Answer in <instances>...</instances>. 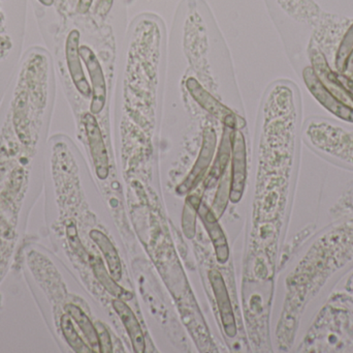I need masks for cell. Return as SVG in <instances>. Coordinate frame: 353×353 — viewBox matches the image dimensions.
Returning a JSON list of instances; mask_svg holds the SVG:
<instances>
[{"mask_svg":"<svg viewBox=\"0 0 353 353\" xmlns=\"http://www.w3.org/2000/svg\"><path fill=\"white\" fill-rule=\"evenodd\" d=\"M232 174H230V199L236 203L242 198L246 184V146L244 136L240 131L232 133Z\"/></svg>","mask_w":353,"mask_h":353,"instance_id":"3","label":"cell"},{"mask_svg":"<svg viewBox=\"0 0 353 353\" xmlns=\"http://www.w3.org/2000/svg\"><path fill=\"white\" fill-rule=\"evenodd\" d=\"M91 4H92V0H79L78 10L81 14H85L88 12L90 8Z\"/></svg>","mask_w":353,"mask_h":353,"instance_id":"22","label":"cell"},{"mask_svg":"<svg viewBox=\"0 0 353 353\" xmlns=\"http://www.w3.org/2000/svg\"><path fill=\"white\" fill-rule=\"evenodd\" d=\"M341 74L350 77L353 75V48L352 51H350V55H348L347 60H346L345 66H344Z\"/></svg>","mask_w":353,"mask_h":353,"instance_id":"21","label":"cell"},{"mask_svg":"<svg viewBox=\"0 0 353 353\" xmlns=\"http://www.w3.org/2000/svg\"><path fill=\"white\" fill-rule=\"evenodd\" d=\"M80 55L83 61L86 64L87 70L90 76L91 84H92L91 113L99 114L105 107V99H107V87H105L103 68H101V64H99L94 52L87 46L80 47Z\"/></svg>","mask_w":353,"mask_h":353,"instance_id":"6","label":"cell"},{"mask_svg":"<svg viewBox=\"0 0 353 353\" xmlns=\"http://www.w3.org/2000/svg\"><path fill=\"white\" fill-rule=\"evenodd\" d=\"M304 80L307 87L311 91L315 99L330 112L346 120L353 122V108L347 104L343 103L341 99H338L319 78V75L315 73L312 68H307L304 70Z\"/></svg>","mask_w":353,"mask_h":353,"instance_id":"2","label":"cell"},{"mask_svg":"<svg viewBox=\"0 0 353 353\" xmlns=\"http://www.w3.org/2000/svg\"><path fill=\"white\" fill-rule=\"evenodd\" d=\"M199 204H201V199L196 196H189L185 203L182 227L185 236L188 238H194L195 220H196V215L199 213Z\"/></svg>","mask_w":353,"mask_h":353,"instance_id":"15","label":"cell"},{"mask_svg":"<svg viewBox=\"0 0 353 353\" xmlns=\"http://www.w3.org/2000/svg\"><path fill=\"white\" fill-rule=\"evenodd\" d=\"M80 33L78 30H72L66 39L65 57L68 64V72L72 77L74 86L78 89L79 93L85 97H89L92 95V89L85 77L83 70L82 62H81Z\"/></svg>","mask_w":353,"mask_h":353,"instance_id":"8","label":"cell"},{"mask_svg":"<svg viewBox=\"0 0 353 353\" xmlns=\"http://www.w3.org/2000/svg\"><path fill=\"white\" fill-rule=\"evenodd\" d=\"M91 265H92L93 271H94L95 276H97L99 281L101 282V285L105 288L108 292L112 296H116L117 298H122L128 296V292L116 283V280L112 277L111 274L107 271L103 261L99 257H91Z\"/></svg>","mask_w":353,"mask_h":353,"instance_id":"14","label":"cell"},{"mask_svg":"<svg viewBox=\"0 0 353 353\" xmlns=\"http://www.w3.org/2000/svg\"><path fill=\"white\" fill-rule=\"evenodd\" d=\"M112 4V0H101V12H107L109 10L110 6Z\"/></svg>","mask_w":353,"mask_h":353,"instance_id":"23","label":"cell"},{"mask_svg":"<svg viewBox=\"0 0 353 353\" xmlns=\"http://www.w3.org/2000/svg\"><path fill=\"white\" fill-rule=\"evenodd\" d=\"M313 66L323 84L343 103L352 102L353 104V81L350 76L336 74L329 68L327 59L321 53H314L312 56ZM348 105V104H347Z\"/></svg>","mask_w":353,"mask_h":353,"instance_id":"4","label":"cell"},{"mask_svg":"<svg viewBox=\"0 0 353 353\" xmlns=\"http://www.w3.org/2000/svg\"><path fill=\"white\" fill-rule=\"evenodd\" d=\"M230 130H232V128H230ZM230 130V128H228L224 131L223 138H222L221 145H220L217 161H216L213 171H212L211 180H213V178L217 180V178L225 171L228 158H230V149H232V133Z\"/></svg>","mask_w":353,"mask_h":353,"instance_id":"16","label":"cell"},{"mask_svg":"<svg viewBox=\"0 0 353 353\" xmlns=\"http://www.w3.org/2000/svg\"><path fill=\"white\" fill-rule=\"evenodd\" d=\"M66 312L78 323L79 327L84 334L87 341L90 344L91 348H93L94 352H101L97 327L91 323L90 319L87 317V315H85V313L79 307L74 306V305L66 306Z\"/></svg>","mask_w":353,"mask_h":353,"instance_id":"13","label":"cell"},{"mask_svg":"<svg viewBox=\"0 0 353 353\" xmlns=\"http://www.w3.org/2000/svg\"><path fill=\"white\" fill-rule=\"evenodd\" d=\"M39 1L41 2L43 6H50L53 4L54 0H39Z\"/></svg>","mask_w":353,"mask_h":353,"instance_id":"25","label":"cell"},{"mask_svg":"<svg viewBox=\"0 0 353 353\" xmlns=\"http://www.w3.org/2000/svg\"><path fill=\"white\" fill-rule=\"evenodd\" d=\"M216 149V134L215 131L212 128H208L203 133V145H201V153L197 157L196 162L193 166L192 170L188 174L184 182L176 189L179 194L183 195L190 192L194 188L209 168L214 153Z\"/></svg>","mask_w":353,"mask_h":353,"instance_id":"7","label":"cell"},{"mask_svg":"<svg viewBox=\"0 0 353 353\" xmlns=\"http://www.w3.org/2000/svg\"><path fill=\"white\" fill-rule=\"evenodd\" d=\"M353 48V24L348 29L346 35H344L341 44H340L339 50H338L337 57H336V68L339 70L341 74L343 70L344 66H345L346 60H347L348 55Z\"/></svg>","mask_w":353,"mask_h":353,"instance_id":"19","label":"cell"},{"mask_svg":"<svg viewBox=\"0 0 353 353\" xmlns=\"http://www.w3.org/2000/svg\"><path fill=\"white\" fill-rule=\"evenodd\" d=\"M209 279L211 282L214 296H215L216 303H217L222 327H223L228 337L234 338L236 335V318H234L232 303H230L228 289H226L225 282H224L221 274L216 269L210 271Z\"/></svg>","mask_w":353,"mask_h":353,"instance_id":"9","label":"cell"},{"mask_svg":"<svg viewBox=\"0 0 353 353\" xmlns=\"http://www.w3.org/2000/svg\"><path fill=\"white\" fill-rule=\"evenodd\" d=\"M350 77H352V80L353 81V75H352V76H350Z\"/></svg>","mask_w":353,"mask_h":353,"instance_id":"26","label":"cell"},{"mask_svg":"<svg viewBox=\"0 0 353 353\" xmlns=\"http://www.w3.org/2000/svg\"><path fill=\"white\" fill-rule=\"evenodd\" d=\"M197 213L201 217L203 226H205L208 234L211 238L212 244H213L214 249H215L218 263L224 265L230 257V250H228L225 234H224L223 230L221 229L219 223H218L217 217L214 215L212 209H210L205 203L201 202L199 204V213Z\"/></svg>","mask_w":353,"mask_h":353,"instance_id":"10","label":"cell"},{"mask_svg":"<svg viewBox=\"0 0 353 353\" xmlns=\"http://www.w3.org/2000/svg\"><path fill=\"white\" fill-rule=\"evenodd\" d=\"M61 327L66 341H68V343L70 344V347L74 352L79 353L91 352L90 348H88V346L83 342V340L81 339L80 336L78 335L76 330H74V325H72V321H70V315H63L61 317Z\"/></svg>","mask_w":353,"mask_h":353,"instance_id":"17","label":"cell"},{"mask_svg":"<svg viewBox=\"0 0 353 353\" xmlns=\"http://www.w3.org/2000/svg\"><path fill=\"white\" fill-rule=\"evenodd\" d=\"M95 327H97V334H99L101 352L111 353L113 352L111 336H110V333L108 332V330L105 329V325H103V323H97Z\"/></svg>","mask_w":353,"mask_h":353,"instance_id":"20","label":"cell"},{"mask_svg":"<svg viewBox=\"0 0 353 353\" xmlns=\"http://www.w3.org/2000/svg\"><path fill=\"white\" fill-rule=\"evenodd\" d=\"M10 43L8 39H4V37H0V49H10Z\"/></svg>","mask_w":353,"mask_h":353,"instance_id":"24","label":"cell"},{"mask_svg":"<svg viewBox=\"0 0 353 353\" xmlns=\"http://www.w3.org/2000/svg\"><path fill=\"white\" fill-rule=\"evenodd\" d=\"M91 155L94 163L95 171L99 180H105L109 175L110 164L109 155L103 142V135L97 120L90 113H86L83 117Z\"/></svg>","mask_w":353,"mask_h":353,"instance_id":"5","label":"cell"},{"mask_svg":"<svg viewBox=\"0 0 353 353\" xmlns=\"http://www.w3.org/2000/svg\"><path fill=\"white\" fill-rule=\"evenodd\" d=\"M230 178H228V175H226V178L224 176L223 180L220 182L217 195H216L213 207H212V211H213L216 217L219 218L223 215L226 205H228V198H230Z\"/></svg>","mask_w":353,"mask_h":353,"instance_id":"18","label":"cell"},{"mask_svg":"<svg viewBox=\"0 0 353 353\" xmlns=\"http://www.w3.org/2000/svg\"><path fill=\"white\" fill-rule=\"evenodd\" d=\"M186 88L190 93L191 97L196 101L197 104H199L201 107L207 110L214 117L221 120L228 128H242V126H245V122L242 118L236 116L234 112L230 111L223 104L217 101L194 78L187 79Z\"/></svg>","mask_w":353,"mask_h":353,"instance_id":"1","label":"cell"},{"mask_svg":"<svg viewBox=\"0 0 353 353\" xmlns=\"http://www.w3.org/2000/svg\"><path fill=\"white\" fill-rule=\"evenodd\" d=\"M113 308L119 318L121 319L126 331H128L132 347H134V352L144 353L145 348H146L144 333H143L140 323H139L138 319H137L136 315L132 312V309L123 300H121V298H116L113 300Z\"/></svg>","mask_w":353,"mask_h":353,"instance_id":"11","label":"cell"},{"mask_svg":"<svg viewBox=\"0 0 353 353\" xmlns=\"http://www.w3.org/2000/svg\"><path fill=\"white\" fill-rule=\"evenodd\" d=\"M90 238L99 246V250L105 256L108 267H109V273L116 281H119L122 277V267L119 254H118L115 247L112 244L109 238L99 230H92L90 232Z\"/></svg>","mask_w":353,"mask_h":353,"instance_id":"12","label":"cell"}]
</instances>
